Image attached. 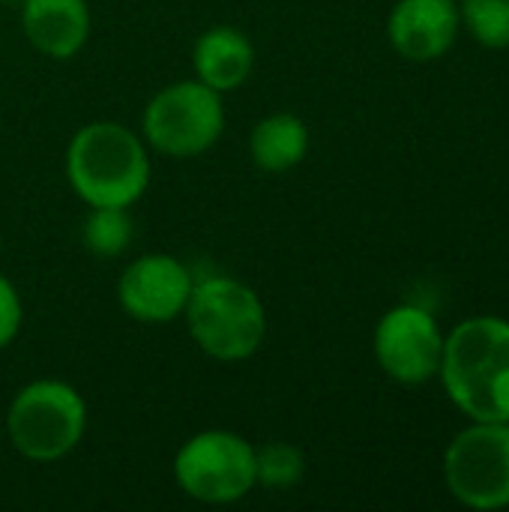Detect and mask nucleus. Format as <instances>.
<instances>
[{"label": "nucleus", "instance_id": "nucleus-1", "mask_svg": "<svg viewBox=\"0 0 509 512\" xmlns=\"http://www.w3.org/2000/svg\"><path fill=\"white\" fill-rule=\"evenodd\" d=\"M438 378L450 402L477 423H509V321L477 315L444 336Z\"/></svg>", "mask_w": 509, "mask_h": 512}, {"label": "nucleus", "instance_id": "nucleus-2", "mask_svg": "<svg viewBox=\"0 0 509 512\" xmlns=\"http://www.w3.org/2000/svg\"><path fill=\"white\" fill-rule=\"evenodd\" d=\"M66 180L87 207H129L150 186V147L117 120H90L69 138Z\"/></svg>", "mask_w": 509, "mask_h": 512}, {"label": "nucleus", "instance_id": "nucleus-3", "mask_svg": "<svg viewBox=\"0 0 509 512\" xmlns=\"http://www.w3.org/2000/svg\"><path fill=\"white\" fill-rule=\"evenodd\" d=\"M186 327L198 351L219 363L255 357L267 339V306L255 288L234 276H204L186 303Z\"/></svg>", "mask_w": 509, "mask_h": 512}, {"label": "nucleus", "instance_id": "nucleus-4", "mask_svg": "<svg viewBox=\"0 0 509 512\" xmlns=\"http://www.w3.org/2000/svg\"><path fill=\"white\" fill-rule=\"evenodd\" d=\"M87 432L84 396L57 378L24 384L6 411V438L15 453L36 465L66 459Z\"/></svg>", "mask_w": 509, "mask_h": 512}, {"label": "nucleus", "instance_id": "nucleus-5", "mask_svg": "<svg viewBox=\"0 0 509 512\" xmlns=\"http://www.w3.org/2000/svg\"><path fill=\"white\" fill-rule=\"evenodd\" d=\"M225 132L222 93L198 78L162 87L141 114V138L168 159H195L207 153Z\"/></svg>", "mask_w": 509, "mask_h": 512}, {"label": "nucleus", "instance_id": "nucleus-6", "mask_svg": "<svg viewBox=\"0 0 509 512\" xmlns=\"http://www.w3.org/2000/svg\"><path fill=\"white\" fill-rule=\"evenodd\" d=\"M174 483L198 504H237L255 486V444L231 429H204L186 438L174 456Z\"/></svg>", "mask_w": 509, "mask_h": 512}, {"label": "nucleus", "instance_id": "nucleus-7", "mask_svg": "<svg viewBox=\"0 0 509 512\" xmlns=\"http://www.w3.org/2000/svg\"><path fill=\"white\" fill-rule=\"evenodd\" d=\"M444 483L468 510L509 507V423L471 420L444 453Z\"/></svg>", "mask_w": 509, "mask_h": 512}, {"label": "nucleus", "instance_id": "nucleus-8", "mask_svg": "<svg viewBox=\"0 0 509 512\" xmlns=\"http://www.w3.org/2000/svg\"><path fill=\"white\" fill-rule=\"evenodd\" d=\"M372 351L387 378L405 387H417L438 378L444 333L429 309L417 303H402L387 309L375 324Z\"/></svg>", "mask_w": 509, "mask_h": 512}, {"label": "nucleus", "instance_id": "nucleus-9", "mask_svg": "<svg viewBox=\"0 0 509 512\" xmlns=\"http://www.w3.org/2000/svg\"><path fill=\"white\" fill-rule=\"evenodd\" d=\"M195 288L192 270L165 252H150L126 264L117 279V303L138 324H171L183 318Z\"/></svg>", "mask_w": 509, "mask_h": 512}, {"label": "nucleus", "instance_id": "nucleus-10", "mask_svg": "<svg viewBox=\"0 0 509 512\" xmlns=\"http://www.w3.org/2000/svg\"><path fill=\"white\" fill-rule=\"evenodd\" d=\"M459 0H399L387 18L393 51L411 63L441 60L459 39Z\"/></svg>", "mask_w": 509, "mask_h": 512}, {"label": "nucleus", "instance_id": "nucleus-11", "mask_svg": "<svg viewBox=\"0 0 509 512\" xmlns=\"http://www.w3.org/2000/svg\"><path fill=\"white\" fill-rule=\"evenodd\" d=\"M24 39L51 60L75 57L90 36L87 0H21Z\"/></svg>", "mask_w": 509, "mask_h": 512}, {"label": "nucleus", "instance_id": "nucleus-12", "mask_svg": "<svg viewBox=\"0 0 509 512\" xmlns=\"http://www.w3.org/2000/svg\"><path fill=\"white\" fill-rule=\"evenodd\" d=\"M192 69L198 81L225 96L249 81L255 69V45L246 30L234 24H213L195 39Z\"/></svg>", "mask_w": 509, "mask_h": 512}, {"label": "nucleus", "instance_id": "nucleus-13", "mask_svg": "<svg viewBox=\"0 0 509 512\" xmlns=\"http://www.w3.org/2000/svg\"><path fill=\"white\" fill-rule=\"evenodd\" d=\"M309 126L291 111L261 117L249 132V156L264 174H285L297 168L309 153Z\"/></svg>", "mask_w": 509, "mask_h": 512}, {"label": "nucleus", "instance_id": "nucleus-14", "mask_svg": "<svg viewBox=\"0 0 509 512\" xmlns=\"http://www.w3.org/2000/svg\"><path fill=\"white\" fill-rule=\"evenodd\" d=\"M135 240L129 207H90L81 225V243L93 258H120Z\"/></svg>", "mask_w": 509, "mask_h": 512}, {"label": "nucleus", "instance_id": "nucleus-15", "mask_svg": "<svg viewBox=\"0 0 509 512\" xmlns=\"http://www.w3.org/2000/svg\"><path fill=\"white\" fill-rule=\"evenodd\" d=\"M255 474L258 486H267L273 492L294 489L306 474V456L288 441H270L264 447H255Z\"/></svg>", "mask_w": 509, "mask_h": 512}, {"label": "nucleus", "instance_id": "nucleus-16", "mask_svg": "<svg viewBox=\"0 0 509 512\" xmlns=\"http://www.w3.org/2000/svg\"><path fill=\"white\" fill-rule=\"evenodd\" d=\"M459 18L483 48H509V0H459Z\"/></svg>", "mask_w": 509, "mask_h": 512}, {"label": "nucleus", "instance_id": "nucleus-17", "mask_svg": "<svg viewBox=\"0 0 509 512\" xmlns=\"http://www.w3.org/2000/svg\"><path fill=\"white\" fill-rule=\"evenodd\" d=\"M21 324H24V303H21V294L18 288L0 273V351H6L18 333H21Z\"/></svg>", "mask_w": 509, "mask_h": 512}, {"label": "nucleus", "instance_id": "nucleus-18", "mask_svg": "<svg viewBox=\"0 0 509 512\" xmlns=\"http://www.w3.org/2000/svg\"><path fill=\"white\" fill-rule=\"evenodd\" d=\"M0 3H21V0H0Z\"/></svg>", "mask_w": 509, "mask_h": 512}, {"label": "nucleus", "instance_id": "nucleus-19", "mask_svg": "<svg viewBox=\"0 0 509 512\" xmlns=\"http://www.w3.org/2000/svg\"><path fill=\"white\" fill-rule=\"evenodd\" d=\"M0 252H3V237H0Z\"/></svg>", "mask_w": 509, "mask_h": 512}]
</instances>
